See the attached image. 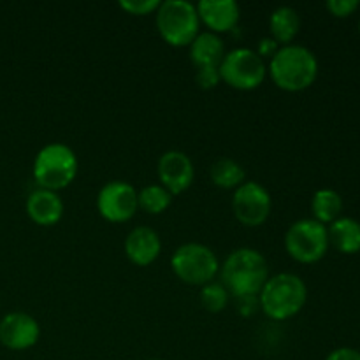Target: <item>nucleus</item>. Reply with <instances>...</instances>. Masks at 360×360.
<instances>
[{
  "label": "nucleus",
  "mask_w": 360,
  "mask_h": 360,
  "mask_svg": "<svg viewBox=\"0 0 360 360\" xmlns=\"http://www.w3.org/2000/svg\"><path fill=\"white\" fill-rule=\"evenodd\" d=\"M267 280L269 267L259 250H234L221 266V285L236 299L257 297Z\"/></svg>",
  "instance_id": "obj_1"
},
{
  "label": "nucleus",
  "mask_w": 360,
  "mask_h": 360,
  "mask_svg": "<svg viewBox=\"0 0 360 360\" xmlns=\"http://www.w3.org/2000/svg\"><path fill=\"white\" fill-rule=\"evenodd\" d=\"M267 74L280 90L302 91L319 77V60L306 46H280L276 55L269 60Z\"/></svg>",
  "instance_id": "obj_2"
},
{
  "label": "nucleus",
  "mask_w": 360,
  "mask_h": 360,
  "mask_svg": "<svg viewBox=\"0 0 360 360\" xmlns=\"http://www.w3.org/2000/svg\"><path fill=\"white\" fill-rule=\"evenodd\" d=\"M308 301V287L297 274L280 273L266 281L259 294L260 309L271 320H288L297 315Z\"/></svg>",
  "instance_id": "obj_3"
},
{
  "label": "nucleus",
  "mask_w": 360,
  "mask_h": 360,
  "mask_svg": "<svg viewBox=\"0 0 360 360\" xmlns=\"http://www.w3.org/2000/svg\"><path fill=\"white\" fill-rule=\"evenodd\" d=\"M77 157L67 144L53 143L42 148L34 160V178L44 190L67 188L77 176Z\"/></svg>",
  "instance_id": "obj_4"
},
{
  "label": "nucleus",
  "mask_w": 360,
  "mask_h": 360,
  "mask_svg": "<svg viewBox=\"0 0 360 360\" xmlns=\"http://www.w3.org/2000/svg\"><path fill=\"white\" fill-rule=\"evenodd\" d=\"M160 37L174 48L190 46L199 35V13L192 2L186 0H165L155 13Z\"/></svg>",
  "instance_id": "obj_5"
},
{
  "label": "nucleus",
  "mask_w": 360,
  "mask_h": 360,
  "mask_svg": "<svg viewBox=\"0 0 360 360\" xmlns=\"http://www.w3.org/2000/svg\"><path fill=\"white\" fill-rule=\"evenodd\" d=\"M171 267L183 283L204 287L214 280L220 271V262L213 250L206 245L186 243L172 253Z\"/></svg>",
  "instance_id": "obj_6"
},
{
  "label": "nucleus",
  "mask_w": 360,
  "mask_h": 360,
  "mask_svg": "<svg viewBox=\"0 0 360 360\" xmlns=\"http://www.w3.org/2000/svg\"><path fill=\"white\" fill-rule=\"evenodd\" d=\"M327 227L313 218H302L292 224L285 234V250L299 264H315L329 250Z\"/></svg>",
  "instance_id": "obj_7"
},
{
  "label": "nucleus",
  "mask_w": 360,
  "mask_h": 360,
  "mask_svg": "<svg viewBox=\"0 0 360 360\" xmlns=\"http://www.w3.org/2000/svg\"><path fill=\"white\" fill-rule=\"evenodd\" d=\"M220 77L231 88L250 91L259 88L267 76L266 60L250 48H238L225 53L220 67Z\"/></svg>",
  "instance_id": "obj_8"
},
{
  "label": "nucleus",
  "mask_w": 360,
  "mask_h": 360,
  "mask_svg": "<svg viewBox=\"0 0 360 360\" xmlns=\"http://www.w3.org/2000/svg\"><path fill=\"white\" fill-rule=\"evenodd\" d=\"M273 200L269 192L257 181H245L236 188L232 197V211L239 224L246 227H259L269 218Z\"/></svg>",
  "instance_id": "obj_9"
},
{
  "label": "nucleus",
  "mask_w": 360,
  "mask_h": 360,
  "mask_svg": "<svg viewBox=\"0 0 360 360\" xmlns=\"http://www.w3.org/2000/svg\"><path fill=\"white\" fill-rule=\"evenodd\" d=\"M97 210L101 217L111 224L129 221L139 210L137 190L127 181L105 183L98 192Z\"/></svg>",
  "instance_id": "obj_10"
},
{
  "label": "nucleus",
  "mask_w": 360,
  "mask_h": 360,
  "mask_svg": "<svg viewBox=\"0 0 360 360\" xmlns=\"http://www.w3.org/2000/svg\"><path fill=\"white\" fill-rule=\"evenodd\" d=\"M157 171L160 185L169 190L172 195H178V193L188 190L195 178L193 162L190 160L188 155L179 150L165 151L158 160Z\"/></svg>",
  "instance_id": "obj_11"
},
{
  "label": "nucleus",
  "mask_w": 360,
  "mask_h": 360,
  "mask_svg": "<svg viewBox=\"0 0 360 360\" xmlns=\"http://www.w3.org/2000/svg\"><path fill=\"white\" fill-rule=\"evenodd\" d=\"M41 338V327L34 316L14 311L0 320V343L9 350H28Z\"/></svg>",
  "instance_id": "obj_12"
},
{
  "label": "nucleus",
  "mask_w": 360,
  "mask_h": 360,
  "mask_svg": "<svg viewBox=\"0 0 360 360\" xmlns=\"http://www.w3.org/2000/svg\"><path fill=\"white\" fill-rule=\"evenodd\" d=\"M195 7L200 23L217 35L234 30L241 16V9L234 0H200Z\"/></svg>",
  "instance_id": "obj_13"
},
{
  "label": "nucleus",
  "mask_w": 360,
  "mask_h": 360,
  "mask_svg": "<svg viewBox=\"0 0 360 360\" xmlns=\"http://www.w3.org/2000/svg\"><path fill=\"white\" fill-rule=\"evenodd\" d=\"M162 241L151 227H136L125 239V253L134 266L146 267L158 259Z\"/></svg>",
  "instance_id": "obj_14"
},
{
  "label": "nucleus",
  "mask_w": 360,
  "mask_h": 360,
  "mask_svg": "<svg viewBox=\"0 0 360 360\" xmlns=\"http://www.w3.org/2000/svg\"><path fill=\"white\" fill-rule=\"evenodd\" d=\"M27 213L34 224L42 227L56 225L63 217V200L58 192L39 188L32 192L27 199Z\"/></svg>",
  "instance_id": "obj_15"
},
{
  "label": "nucleus",
  "mask_w": 360,
  "mask_h": 360,
  "mask_svg": "<svg viewBox=\"0 0 360 360\" xmlns=\"http://www.w3.org/2000/svg\"><path fill=\"white\" fill-rule=\"evenodd\" d=\"M225 56V44L220 35L213 32H202L190 44V60L197 69L214 67L218 69Z\"/></svg>",
  "instance_id": "obj_16"
},
{
  "label": "nucleus",
  "mask_w": 360,
  "mask_h": 360,
  "mask_svg": "<svg viewBox=\"0 0 360 360\" xmlns=\"http://www.w3.org/2000/svg\"><path fill=\"white\" fill-rule=\"evenodd\" d=\"M329 245L345 255L360 252V221L350 217H341L327 227Z\"/></svg>",
  "instance_id": "obj_17"
},
{
  "label": "nucleus",
  "mask_w": 360,
  "mask_h": 360,
  "mask_svg": "<svg viewBox=\"0 0 360 360\" xmlns=\"http://www.w3.org/2000/svg\"><path fill=\"white\" fill-rule=\"evenodd\" d=\"M271 39L278 42L280 46L292 44L301 30V16L294 7L281 6L271 13L269 18Z\"/></svg>",
  "instance_id": "obj_18"
},
{
  "label": "nucleus",
  "mask_w": 360,
  "mask_h": 360,
  "mask_svg": "<svg viewBox=\"0 0 360 360\" xmlns=\"http://www.w3.org/2000/svg\"><path fill=\"white\" fill-rule=\"evenodd\" d=\"M311 211L313 220L320 221L322 225H330L341 218V211H343V199L340 193L333 188H322L316 190L315 195L311 199Z\"/></svg>",
  "instance_id": "obj_19"
},
{
  "label": "nucleus",
  "mask_w": 360,
  "mask_h": 360,
  "mask_svg": "<svg viewBox=\"0 0 360 360\" xmlns=\"http://www.w3.org/2000/svg\"><path fill=\"white\" fill-rule=\"evenodd\" d=\"M211 181L218 186V188L232 190L239 188L245 183L246 172L239 162L232 160V158H218L213 165H211Z\"/></svg>",
  "instance_id": "obj_20"
},
{
  "label": "nucleus",
  "mask_w": 360,
  "mask_h": 360,
  "mask_svg": "<svg viewBox=\"0 0 360 360\" xmlns=\"http://www.w3.org/2000/svg\"><path fill=\"white\" fill-rule=\"evenodd\" d=\"M137 202L143 211L150 214H160L167 211L172 202V193L162 185H148L137 193Z\"/></svg>",
  "instance_id": "obj_21"
},
{
  "label": "nucleus",
  "mask_w": 360,
  "mask_h": 360,
  "mask_svg": "<svg viewBox=\"0 0 360 360\" xmlns=\"http://www.w3.org/2000/svg\"><path fill=\"white\" fill-rule=\"evenodd\" d=\"M229 295L231 294H229L224 285L211 281V283L204 285L202 290H200V304L206 311L220 313L227 308Z\"/></svg>",
  "instance_id": "obj_22"
},
{
  "label": "nucleus",
  "mask_w": 360,
  "mask_h": 360,
  "mask_svg": "<svg viewBox=\"0 0 360 360\" xmlns=\"http://www.w3.org/2000/svg\"><path fill=\"white\" fill-rule=\"evenodd\" d=\"M120 7L132 16H148V14L157 13L160 2L158 0H122Z\"/></svg>",
  "instance_id": "obj_23"
},
{
  "label": "nucleus",
  "mask_w": 360,
  "mask_h": 360,
  "mask_svg": "<svg viewBox=\"0 0 360 360\" xmlns=\"http://www.w3.org/2000/svg\"><path fill=\"white\" fill-rule=\"evenodd\" d=\"M359 0H329L326 4L327 11L333 14L334 18H348L359 9Z\"/></svg>",
  "instance_id": "obj_24"
},
{
  "label": "nucleus",
  "mask_w": 360,
  "mask_h": 360,
  "mask_svg": "<svg viewBox=\"0 0 360 360\" xmlns=\"http://www.w3.org/2000/svg\"><path fill=\"white\" fill-rule=\"evenodd\" d=\"M195 81L202 90H213L218 86V83L221 81L220 70L214 69V67H206V69H197Z\"/></svg>",
  "instance_id": "obj_25"
},
{
  "label": "nucleus",
  "mask_w": 360,
  "mask_h": 360,
  "mask_svg": "<svg viewBox=\"0 0 360 360\" xmlns=\"http://www.w3.org/2000/svg\"><path fill=\"white\" fill-rule=\"evenodd\" d=\"M280 49V44H278L274 39L271 37H266V39H260L259 42V48H257V55L260 56V58H273L274 55H276V51Z\"/></svg>",
  "instance_id": "obj_26"
},
{
  "label": "nucleus",
  "mask_w": 360,
  "mask_h": 360,
  "mask_svg": "<svg viewBox=\"0 0 360 360\" xmlns=\"http://www.w3.org/2000/svg\"><path fill=\"white\" fill-rule=\"evenodd\" d=\"M326 360H360V352L355 350V348L341 347L330 352Z\"/></svg>",
  "instance_id": "obj_27"
},
{
  "label": "nucleus",
  "mask_w": 360,
  "mask_h": 360,
  "mask_svg": "<svg viewBox=\"0 0 360 360\" xmlns=\"http://www.w3.org/2000/svg\"><path fill=\"white\" fill-rule=\"evenodd\" d=\"M238 304H239V313H241L243 316H252V315H255L257 309H260L259 295H257V297L238 299Z\"/></svg>",
  "instance_id": "obj_28"
},
{
  "label": "nucleus",
  "mask_w": 360,
  "mask_h": 360,
  "mask_svg": "<svg viewBox=\"0 0 360 360\" xmlns=\"http://www.w3.org/2000/svg\"><path fill=\"white\" fill-rule=\"evenodd\" d=\"M150 360H164V359H150Z\"/></svg>",
  "instance_id": "obj_29"
},
{
  "label": "nucleus",
  "mask_w": 360,
  "mask_h": 360,
  "mask_svg": "<svg viewBox=\"0 0 360 360\" xmlns=\"http://www.w3.org/2000/svg\"><path fill=\"white\" fill-rule=\"evenodd\" d=\"M359 30H360V21H359Z\"/></svg>",
  "instance_id": "obj_30"
}]
</instances>
